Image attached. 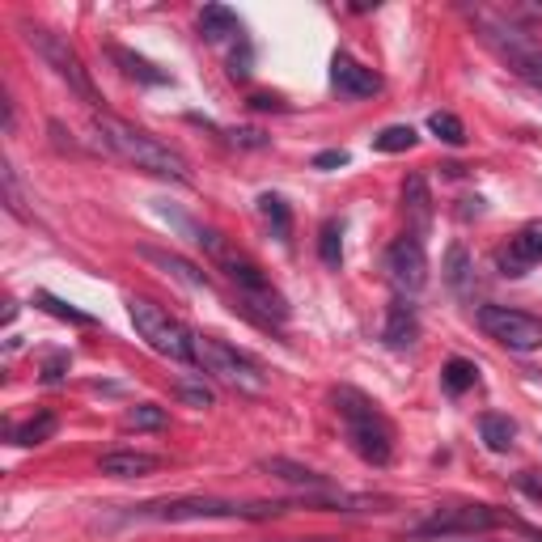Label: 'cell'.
Instances as JSON below:
<instances>
[{
  "label": "cell",
  "mask_w": 542,
  "mask_h": 542,
  "mask_svg": "<svg viewBox=\"0 0 542 542\" xmlns=\"http://www.w3.org/2000/svg\"><path fill=\"white\" fill-rule=\"evenodd\" d=\"M94 132L98 140L111 149L115 157H123L128 166L144 170V174H157V178H174V183H191V170H187V157L170 149V144H161L157 136L132 128V123H123L115 115H94Z\"/></svg>",
  "instance_id": "1"
},
{
  "label": "cell",
  "mask_w": 542,
  "mask_h": 542,
  "mask_svg": "<svg viewBox=\"0 0 542 542\" xmlns=\"http://www.w3.org/2000/svg\"><path fill=\"white\" fill-rule=\"evenodd\" d=\"M331 403L339 411V424H343V432H348L356 454L369 466H390V458H394V424L386 420V411L356 386H335Z\"/></svg>",
  "instance_id": "2"
},
{
  "label": "cell",
  "mask_w": 542,
  "mask_h": 542,
  "mask_svg": "<svg viewBox=\"0 0 542 542\" xmlns=\"http://www.w3.org/2000/svg\"><path fill=\"white\" fill-rule=\"evenodd\" d=\"M225 267V276L233 280V288H238V297L246 305V314L263 322V327H284L288 322V301L276 293V284H271L263 276V267L255 259H246V255H233V250H225L221 259H216Z\"/></svg>",
  "instance_id": "3"
},
{
  "label": "cell",
  "mask_w": 542,
  "mask_h": 542,
  "mask_svg": "<svg viewBox=\"0 0 542 542\" xmlns=\"http://www.w3.org/2000/svg\"><path fill=\"white\" fill-rule=\"evenodd\" d=\"M128 314H132L136 335L149 343L157 356L174 360V365H195V335L178 318H170V310H161L149 297H128Z\"/></svg>",
  "instance_id": "4"
},
{
  "label": "cell",
  "mask_w": 542,
  "mask_h": 542,
  "mask_svg": "<svg viewBox=\"0 0 542 542\" xmlns=\"http://www.w3.org/2000/svg\"><path fill=\"white\" fill-rule=\"evenodd\" d=\"M195 365L204 373H212L216 382H225L229 390L238 394H263L267 390V373L255 356H246L229 343L212 339V335H195Z\"/></svg>",
  "instance_id": "5"
},
{
  "label": "cell",
  "mask_w": 542,
  "mask_h": 542,
  "mask_svg": "<svg viewBox=\"0 0 542 542\" xmlns=\"http://www.w3.org/2000/svg\"><path fill=\"white\" fill-rule=\"evenodd\" d=\"M22 34H26V43H30V51L39 56L56 77L77 94L85 106H98L102 102V94H98V85L89 81V68L81 64V56L68 47V39H60L56 30H43V26H30V22H22Z\"/></svg>",
  "instance_id": "6"
},
{
  "label": "cell",
  "mask_w": 542,
  "mask_h": 542,
  "mask_svg": "<svg viewBox=\"0 0 542 542\" xmlns=\"http://www.w3.org/2000/svg\"><path fill=\"white\" fill-rule=\"evenodd\" d=\"M475 318H479L483 335L504 343L509 352H534V348H542V318L538 314L509 310V305H479Z\"/></svg>",
  "instance_id": "7"
},
{
  "label": "cell",
  "mask_w": 542,
  "mask_h": 542,
  "mask_svg": "<svg viewBox=\"0 0 542 542\" xmlns=\"http://www.w3.org/2000/svg\"><path fill=\"white\" fill-rule=\"evenodd\" d=\"M479 26L487 30L483 39L500 51V60L509 64L521 81H530L542 89V43H534L530 34H521L517 26H504L496 17H479Z\"/></svg>",
  "instance_id": "8"
},
{
  "label": "cell",
  "mask_w": 542,
  "mask_h": 542,
  "mask_svg": "<svg viewBox=\"0 0 542 542\" xmlns=\"http://www.w3.org/2000/svg\"><path fill=\"white\" fill-rule=\"evenodd\" d=\"M504 526V513H496L492 504H449L437 509L428 521L411 530V538H449V534H487Z\"/></svg>",
  "instance_id": "9"
},
{
  "label": "cell",
  "mask_w": 542,
  "mask_h": 542,
  "mask_svg": "<svg viewBox=\"0 0 542 542\" xmlns=\"http://www.w3.org/2000/svg\"><path fill=\"white\" fill-rule=\"evenodd\" d=\"M386 276L390 284L399 288V297H415L420 288L428 284V255H424V238H399L390 250H386Z\"/></svg>",
  "instance_id": "10"
},
{
  "label": "cell",
  "mask_w": 542,
  "mask_h": 542,
  "mask_svg": "<svg viewBox=\"0 0 542 542\" xmlns=\"http://www.w3.org/2000/svg\"><path fill=\"white\" fill-rule=\"evenodd\" d=\"M238 513H242L238 500H216V496L153 500L136 509V517H153V521H212V517H238Z\"/></svg>",
  "instance_id": "11"
},
{
  "label": "cell",
  "mask_w": 542,
  "mask_h": 542,
  "mask_svg": "<svg viewBox=\"0 0 542 542\" xmlns=\"http://www.w3.org/2000/svg\"><path fill=\"white\" fill-rule=\"evenodd\" d=\"M534 263H542V221L521 225L517 238L496 255V267L504 271V276H526Z\"/></svg>",
  "instance_id": "12"
},
{
  "label": "cell",
  "mask_w": 542,
  "mask_h": 542,
  "mask_svg": "<svg viewBox=\"0 0 542 542\" xmlns=\"http://www.w3.org/2000/svg\"><path fill=\"white\" fill-rule=\"evenodd\" d=\"M331 85L339 89V98H348V102H360V98H373L377 89H382V77H377L373 68L365 64H356L352 56H339L331 60Z\"/></svg>",
  "instance_id": "13"
},
{
  "label": "cell",
  "mask_w": 542,
  "mask_h": 542,
  "mask_svg": "<svg viewBox=\"0 0 542 542\" xmlns=\"http://www.w3.org/2000/svg\"><path fill=\"white\" fill-rule=\"evenodd\" d=\"M98 471L111 475V479H144V475L161 471V458L157 454H140V449H111V454L98 458Z\"/></svg>",
  "instance_id": "14"
},
{
  "label": "cell",
  "mask_w": 542,
  "mask_h": 542,
  "mask_svg": "<svg viewBox=\"0 0 542 542\" xmlns=\"http://www.w3.org/2000/svg\"><path fill=\"white\" fill-rule=\"evenodd\" d=\"M136 255L144 263H153L157 271H170L174 280H183L187 288H208V271L204 267H195L191 259L183 255H174V250H161V246H136Z\"/></svg>",
  "instance_id": "15"
},
{
  "label": "cell",
  "mask_w": 542,
  "mask_h": 542,
  "mask_svg": "<svg viewBox=\"0 0 542 542\" xmlns=\"http://www.w3.org/2000/svg\"><path fill=\"white\" fill-rule=\"evenodd\" d=\"M382 339L390 343V348H411L415 339H420V322H415V310L407 305V297H394L390 301V310H386V331Z\"/></svg>",
  "instance_id": "16"
},
{
  "label": "cell",
  "mask_w": 542,
  "mask_h": 542,
  "mask_svg": "<svg viewBox=\"0 0 542 542\" xmlns=\"http://www.w3.org/2000/svg\"><path fill=\"white\" fill-rule=\"evenodd\" d=\"M403 208L411 216V233H415V238H424L428 225H432V195H428L424 174H411L403 183Z\"/></svg>",
  "instance_id": "17"
},
{
  "label": "cell",
  "mask_w": 542,
  "mask_h": 542,
  "mask_svg": "<svg viewBox=\"0 0 542 542\" xmlns=\"http://www.w3.org/2000/svg\"><path fill=\"white\" fill-rule=\"evenodd\" d=\"M200 34L208 43H225V39H242V22L238 13L225 5H204L200 9Z\"/></svg>",
  "instance_id": "18"
},
{
  "label": "cell",
  "mask_w": 542,
  "mask_h": 542,
  "mask_svg": "<svg viewBox=\"0 0 542 542\" xmlns=\"http://www.w3.org/2000/svg\"><path fill=\"white\" fill-rule=\"evenodd\" d=\"M259 466H263L267 475H276V479H284V483L301 487V492H318V487H331L327 475H318V471H310V466H301V462H288V458H263Z\"/></svg>",
  "instance_id": "19"
},
{
  "label": "cell",
  "mask_w": 542,
  "mask_h": 542,
  "mask_svg": "<svg viewBox=\"0 0 542 542\" xmlns=\"http://www.w3.org/2000/svg\"><path fill=\"white\" fill-rule=\"evenodd\" d=\"M106 56H111V60L123 68V77H132V81H140V85H166V81H170V77H166V72H161L157 64H149L144 56H136V51L119 47V43L106 47Z\"/></svg>",
  "instance_id": "20"
},
{
  "label": "cell",
  "mask_w": 542,
  "mask_h": 542,
  "mask_svg": "<svg viewBox=\"0 0 542 542\" xmlns=\"http://www.w3.org/2000/svg\"><path fill=\"white\" fill-rule=\"evenodd\" d=\"M56 428H60L56 411H39V415H30L26 424L9 428V441H13V445H22V449H30V445H43V441L56 437Z\"/></svg>",
  "instance_id": "21"
},
{
  "label": "cell",
  "mask_w": 542,
  "mask_h": 542,
  "mask_svg": "<svg viewBox=\"0 0 542 542\" xmlns=\"http://www.w3.org/2000/svg\"><path fill=\"white\" fill-rule=\"evenodd\" d=\"M479 437H483L487 449H496V454H509V449H513V437H517V424L509 420V415L487 411L483 420H479Z\"/></svg>",
  "instance_id": "22"
},
{
  "label": "cell",
  "mask_w": 542,
  "mask_h": 542,
  "mask_svg": "<svg viewBox=\"0 0 542 542\" xmlns=\"http://www.w3.org/2000/svg\"><path fill=\"white\" fill-rule=\"evenodd\" d=\"M259 216L267 221V229H271V238H280V242H288V233H293V212H288V204L280 200V195H259Z\"/></svg>",
  "instance_id": "23"
},
{
  "label": "cell",
  "mask_w": 542,
  "mask_h": 542,
  "mask_svg": "<svg viewBox=\"0 0 542 542\" xmlns=\"http://www.w3.org/2000/svg\"><path fill=\"white\" fill-rule=\"evenodd\" d=\"M471 255H466V246H449L445 250V263H441V276H445V284L454 288V293H466V284H471Z\"/></svg>",
  "instance_id": "24"
},
{
  "label": "cell",
  "mask_w": 542,
  "mask_h": 542,
  "mask_svg": "<svg viewBox=\"0 0 542 542\" xmlns=\"http://www.w3.org/2000/svg\"><path fill=\"white\" fill-rule=\"evenodd\" d=\"M318 259L331 271H339V263H343V225L335 221V216L322 221V229H318Z\"/></svg>",
  "instance_id": "25"
},
{
  "label": "cell",
  "mask_w": 542,
  "mask_h": 542,
  "mask_svg": "<svg viewBox=\"0 0 542 542\" xmlns=\"http://www.w3.org/2000/svg\"><path fill=\"white\" fill-rule=\"evenodd\" d=\"M441 382H445V390L449 394H466L475 382H479V369L471 365V360H462V356H454V360H445V369H441Z\"/></svg>",
  "instance_id": "26"
},
{
  "label": "cell",
  "mask_w": 542,
  "mask_h": 542,
  "mask_svg": "<svg viewBox=\"0 0 542 542\" xmlns=\"http://www.w3.org/2000/svg\"><path fill=\"white\" fill-rule=\"evenodd\" d=\"M170 424V411L157 407V403H136L128 415H123V428H136V432H157Z\"/></svg>",
  "instance_id": "27"
},
{
  "label": "cell",
  "mask_w": 542,
  "mask_h": 542,
  "mask_svg": "<svg viewBox=\"0 0 542 542\" xmlns=\"http://www.w3.org/2000/svg\"><path fill=\"white\" fill-rule=\"evenodd\" d=\"M415 140L420 136H415L411 123H394V128H382L373 136V149L377 153H407V149H415Z\"/></svg>",
  "instance_id": "28"
},
{
  "label": "cell",
  "mask_w": 542,
  "mask_h": 542,
  "mask_svg": "<svg viewBox=\"0 0 542 542\" xmlns=\"http://www.w3.org/2000/svg\"><path fill=\"white\" fill-rule=\"evenodd\" d=\"M34 305H39V310H47L51 318L72 322V327H94V314H85V310H77V305H68V301L51 297V293H34Z\"/></svg>",
  "instance_id": "29"
},
{
  "label": "cell",
  "mask_w": 542,
  "mask_h": 542,
  "mask_svg": "<svg viewBox=\"0 0 542 542\" xmlns=\"http://www.w3.org/2000/svg\"><path fill=\"white\" fill-rule=\"evenodd\" d=\"M428 132L432 136H441L445 144H466V128H462V119L458 115H449V111H437V115H428Z\"/></svg>",
  "instance_id": "30"
},
{
  "label": "cell",
  "mask_w": 542,
  "mask_h": 542,
  "mask_svg": "<svg viewBox=\"0 0 542 542\" xmlns=\"http://www.w3.org/2000/svg\"><path fill=\"white\" fill-rule=\"evenodd\" d=\"M178 399L191 403V407H212L216 394H212L204 382H195V377H183V382H178Z\"/></svg>",
  "instance_id": "31"
},
{
  "label": "cell",
  "mask_w": 542,
  "mask_h": 542,
  "mask_svg": "<svg viewBox=\"0 0 542 542\" xmlns=\"http://www.w3.org/2000/svg\"><path fill=\"white\" fill-rule=\"evenodd\" d=\"M250 64H255V51H250V43H242V51L233 47V56H229V77H233V81H246L250 72H255Z\"/></svg>",
  "instance_id": "32"
},
{
  "label": "cell",
  "mask_w": 542,
  "mask_h": 542,
  "mask_svg": "<svg viewBox=\"0 0 542 542\" xmlns=\"http://www.w3.org/2000/svg\"><path fill=\"white\" fill-rule=\"evenodd\" d=\"M68 352H56V356H47V365H43V382L47 386H56V382H64V373H68Z\"/></svg>",
  "instance_id": "33"
},
{
  "label": "cell",
  "mask_w": 542,
  "mask_h": 542,
  "mask_svg": "<svg viewBox=\"0 0 542 542\" xmlns=\"http://www.w3.org/2000/svg\"><path fill=\"white\" fill-rule=\"evenodd\" d=\"M339 166H348V149H327L314 157V170H339Z\"/></svg>",
  "instance_id": "34"
},
{
  "label": "cell",
  "mask_w": 542,
  "mask_h": 542,
  "mask_svg": "<svg viewBox=\"0 0 542 542\" xmlns=\"http://www.w3.org/2000/svg\"><path fill=\"white\" fill-rule=\"evenodd\" d=\"M233 144H246V149H267V136L255 132V128H238V132H229Z\"/></svg>",
  "instance_id": "35"
},
{
  "label": "cell",
  "mask_w": 542,
  "mask_h": 542,
  "mask_svg": "<svg viewBox=\"0 0 542 542\" xmlns=\"http://www.w3.org/2000/svg\"><path fill=\"white\" fill-rule=\"evenodd\" d=\"M250 106H255V111H284V98L280 94H250Z\"/></svg>",
  "instance_id": "36"
},
{
  "label": "cell",
  "mask_w": 542,
  "mask_h": 542,
  "mask_svg": "<svg viewBox=\"0 0 542 542\" xmlns=\"http://www.w3.org/2000/svg\"><path fill=\"white\" fill-rule=\"evenodd\" d=\"M517 487H526L534 500H542V475H538V471H521V475H517Z\"/></svg>",
  "instance_id": "37"
},
{
  "label": "cell",
  "mask_w": 542,
  "mask_h": 542,
  "mask_svg": "<svg viewBox=\"0 0 542 542\" xmlns=\"http://www.w3.org/2000/svg\"><path fill=\"white\" fill-rule=\"evenodd\" d=\"M280 542H339V538H327V534H318V538H280Z\"/></svg>",
  "instance_id": "38"
}]
</instances>
